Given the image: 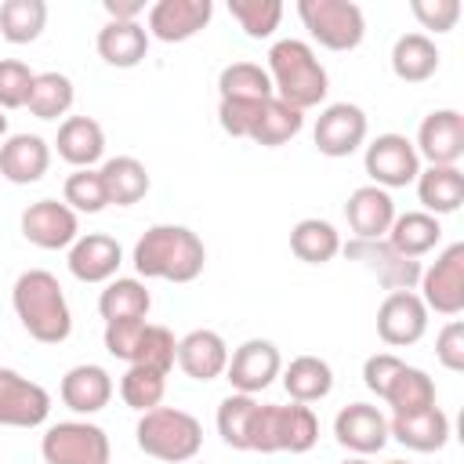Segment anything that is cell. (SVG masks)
Instances as JSON below:
<instances>
[{"mask_svg": "<svg viewBox=\"0 0 464 464\" xmlns=\"http://www.w3.org/2000/svg\"><path fill=\"white\" fill-rule=\"evenodd\" d=\"M0 138H7V112L0 109Z\"/></svg>", "mask_w": 464, "mask_h": 464, "instance_id": "816d5d0a", "label": "cell"}, {"mask_svg": "<svg viewBox=\"0 0 464 464\" xmlns=\"http://www.w3.org/2000/svg\"><path fill=\"white\" fill-rule=\"evenodd\" d=\"M413 149L420 160H428V167H457L464 156V112L457 109L428 112L417 127Z\"/></svg>", "mask_w": 464, "mask_h": 464, "instance_id": "4fadbf2b", "label": "cell"}, {"mask_svg": "<svg viewBox=\"0 0 464 464\" xmlns=\"http://www.w3.org/2000/svg\"><path fill=\"white\" fill-rule=\"evenodd\" d=\"M265 102H218V123L228 138H250Z\"/></svg>", "mask_w": 464, "mask_h": 464, "instance_id": "7dc6e473", "label": "cell"}, {"mask_svg": "<svg viewBox=\"0 0 464 464\" xmlns=\"http://www.w3.org/2000/svg\"><path fill=\"white\" fill-rule=\"evenodd\" d=\"M341 464H370L366 457H348V460H341Z\"/></svg>", "mask_w": 464, "mask_h": 464, "instance_id": "f5cc1de1", "label": "cell"}, {"mask_svg": "<svg viewBox=\"0 0 464 464\" xmlns=\"http://www.w3.org/2000/svg\"><path fill=\"white\" fill-rule=\"evenodd\" d=\"M51 417V395L44 384L0 366V424L4 428H40Z\"/></svg>", "mask_w": 464, "mask_h": 464, "instance_id": "8fae6325", "label": "cell"}, {"mask_svg": "<svg viewBox=\"0 0 464 464\" xmlns=\"http://www.w3.org/2000/svg\"><path fill=\"white\" fill-rule=\"evenodd\" d=\"M149 308H152V294L134 276L109 279L105 290H102V297H98V315L105 323H116V319H145Z\"/></svg>", "mask_w": 464, "mask_h": 464, "instance_id": "d6a6232c", "label": "cell"}, {"mask_svg": "<svg viewBox=\"0 0 464 464\" xmlns=\"http://www.w3.org/2000/svg\"><path fill=\"white\" fill-rule=\"evenodd\" d=\"M366 112L352 102H334L326 105L319 116H315V130H312V141L323 156L330 160H344L352 152H359L366 145Z\"/></svg>", "mask_w": 464, "mask_h": 464, "instance_id": "30bf717a", "label": "cell"}, {"mask_svg": "<svg viewBox=\"0 0 464 464\" xmlns=\"http://www.w3.org/2000/svg\"><path fill=\"white\" fill-rule=\"evenodd\" d=\"M76 102V91H72V80L65 72H36L33 76V91H29V102L25 109L36 116V120H58L72 109Z\"/></svg>", "mask_w": 464, "mask_h": 464, "instance_id": "8d00e7d4", "label": "cell"}, {"mask_svg": "<svg viewBox=\"0 0 464 464\" xmlns=\"http://www.w3.org/2000/svg\"><path fill=\"white\" fill-rule=\"evenodd\" d=\"M362 167H366V174H370V185H377V188L388 192V188H406V185L417 181V174H420V156H417V149H413V141H410L406 134L388 130V134H377V138L366 145Z\"/></svg>", "mask_w": 464, "mask_h": 464, "instance_id": "9c48e42d", "label": "cell"}, {"mask_svg": "<svg viewBox=\"0 0 464 464\" xmlns=\"http://www.w3.org/2000/svg\"><path fill=\"white\" fill-rule=\"evenodd\" d=\"M388 464H410V460H388Z\"/></svg>", "mask_w": 464, "mask_h": 464, "instance_id": "db71d44e", "label": "cell"}, {"mask_svg": "<svg viewBox=\"0 0 464 464\" xmlns=\"http://www.w3.org/2000/svg\"><path fill=\"white\" fill-rule=\"evenodd\" d=\"M406 362L395 355V352H373L366 362H362V384L377 395V399H384L388 395V384L395 381V373L402 370Z\"/></svg>", "mask_w": 464, "mask_h": 464, "instance_id": "c3c4849f", "label": "cell"}, {"mask_svg": "<svg viewBox=\"0 0 464 464\" xmlns=\"http://www.w3.org/2000/svg\"><path fill=\"white\" fill-rule=\"evenodd\" d=\"M413 185H417V199H420L424 214H431V218L453 214L464 203V174H460V167H420Z\"/></svg>", "mask_w": 464, "mask_h": 464, "instance_id": "4316f807", "label": "cell"}, {"mask_svg": "<svg viewBox=\"0 0 464 464\" xmlns=\"http://www.w3.org/2000/svg\"><path fill=\"white\" fill-rule=\"evenodd\" d=\"M218 94L221 102H268L272 94V80L265 72V65L257 62H232L218 72Z\"/></svg>", "mask_w": 464, "mask_h": 464, "instance_id": "836d02e7", "label": "cell"}, {"mask_svg": "<svg viewBox=\"0 0 464 464\" xmlns=\"http://www.w3.org/2000/svg\"><path fill=\"white\" fill-rule=\"evenodd\" d=\"M297 18L326 51H355L366 36V14L352 0H297Z\"/></svg>", "mask_w": 464, "mask_h": 464, "instance_id": "8992f818", "label": "cell"}, {"mask_svg": "<svg viewBox=\"0 0 464 464\" xmlns=\"http://www.w3.org/2000/svg\"><path fill=\"white\" fill-rule=\"evenodd\" d=\"M54 149L76 170L94 167L105 156V130L94 116H65L58 127V138H54Z\"/></svg>", "mask_w": 464, "mask_h": 464, "instance_id": "d4e9b609", "label": "cell"}, {"mask_svg": "<svg viewBox=\"0 0 464 464\" xmlns=\"http://www.w3.org/2000/svg\"><path fill=\"white\" fill-rule=\"evenodd\" d=\"M344 218L352 239H384L395 221V199L377 185H359L344 203Z\"/></svg>", "mask_w": 464, "mask_h": 464, "instance_id": "ffe728a7", "label": "cell"}, {"mask_svg": "<svg viewBox=\"0 0 464 464\" xmlns=\"http://www.w3.org/2000/svg\"><path fill=\"white\" fill-rule=\"evenodd\" d=\"M301 127H304V112L301 109H294V105H286L279 98H268L261 105V116H257L254 130H250V141L261 145V149H279L290 138H297Z\"/></svg>", "mask_w": 464, "mask_h": 464, "instance_id": "e575fe53", "label": "cell"}, {"mask_svg": "<svg viewBox=\"0 0 464 464\" xmlns=\"http://www.w3.org/2000/svg\"><path fill=\"white\" fill-rule=\"evenodd\" d=\"M178 362V341L167 326L160 323H149L145 326V337H141V352H138V366H156L163 373H170ZM134 366V362H130Z\"/></svg>", "mask_w": 464, "mask_h": 464, "instance_id": "f6af8a7d", "label": "cell"}, {"mask_svg": "<svg viewBox=\"0 0 464 464\" xmlns=\"http://www.w3.org/2000/svg\"><path fill=\"white\" fill-rule=\"evenodd\" d=\"M268 80H272V94L294 109H315L326 102L330 91V76L323 69V62L315 58V51L304 40H276L268 47Z\"/></svg>", "mask_w": 464, "mask_h": 464, "instance_id": "3957f363", "label": "cell"}, {"mask_svg": "<svg viewBox=\"0 0 464 464\" xmlns=\"http://www.w3.org/2000/svg\"><path fill=\"white\" fill-rule=\"evenodd\" d=\"M290 254L304 265H330L341 254V232L323 218H301L290 228Z\"/></svg>", "mask_w": 464, "mask_h": 464, "instance_id": "1f68e13d", "label": "cell"}, {"mask_svg": "<svg viewBox=\"0 0 464 464\" xmlns=\"http://www.w3.org/2000/svg\"><path fill=\"white\" fill-rule=\"evenodd\" d=\"M33 69L18 58H0V109H25L29 91H33Z\"/></svg>", "mask_w": 464, "mask_h": 464, "instance_id": "ee69618b", "label": "cell"}, {"mask_svg": "<svg viewBox=\"0 0 464 464\" xmlns=\"http://www.w3.org/2000/svg\"><path fill=\"white\" fill-rule=\"evenodd\" d=\"M283 370V355L272 341L265 337H250L243 341L232 355H228V366H225V377L232 384V392H243V395H257L265 392Z\"/></svg>", "mask_w": 464, "mask_h": 464, "instance_id": "7c38bea8", "label": "cell"}, {"mask_svg": "<svg viewBox=\"0 0 464 464\" xmlns=\"http://www.w3.org/2000/svg\"><path fill=\"white\" fill-rule=\"evenodd\" d=\"M44 464H109V435L91 420H58L40 439Z\"/></svg>", "mask_w": 464, "mask_h": 464, "instance_id": "52a82bcc", "label": "cell"}, {"mask_svg": "<svg viewBox=\"0 0 464 464\" xmlns=\"http://www.w3.org/2000/svg\"><path fill=\"white\" fill-rule=\"evenodd\" d=\"M11 304L22 330L40 344H62L72 334V312L58 276L47 268H29L11 286Z\"/></svg>", "mask_w": 464, "mask_h": 464, "instance_id": "7a4b0ae2", "label": "cell"}, {"mask_svg": "<svg viewBox=\"0 0 464 464\" xmlns=\"http://www.w3.org/2000/svg\"><path fill=\"white\" fill-rule=\"evenodd\" d=\"M439 47L428 33H402L392 44V72L402 83H424L439 72Z\"/></svg>", "mask_w": 464, "mask_h": 464, "instance_id": "f1b7e54d", "label": "cell"}, {"mask_svg": "<svg viewBox=\"0 0 464 464\" xmlns=\"http://www.w3.org/2000/svg\"><path fill=\"white\" fill-rule=\"evenodd\" d=\"M420 301L428 312L457 319L464 312V243H450L428 268H420Z\"/></svg>", "mask_w": 464, "mask_h": 464, "instance_id": "ba28073f", "label": "cell"}, {"mask_svg": "<svg viewBox=\"0 0 464 464\" xmlns=\"http://www.w3.org/2000/svg\"><path fill=\"white\" fill-rule=\"evenodd\" d=\"M58 395H62V402L72 413L91 417V413H98V410L109 406V399H112V377L98 362H80V366L65 370V377L58 384Z\"/></svg>", "mask_w": 464, "mask_h": 464, "instance_id": "603a6c76", "label": "cell"}, {"mask_svg": "<svg viewBox=\"0 0 464 464\" xmlns=\"http://www.w3.org/2000/svg\"><path fill=\"white\" fill-rule=\"evenodd\" d=\"M410 11L420 22V29L431 33H450L460 22V0H413Z\"/></svg>", "mask_w": 464, "mask_h": 464, "instance_id": "bcb514c9", "label": "cell"}, {"mask_svg": "<svg viewBox=\"0 0 464 464\" xmlns=\"http://www.w3.org/2000/svg\"><path fill=\"white\" fill-rule=\"evenodd\" d=\"M98 174H102V181H105L109 203H116V207H134V203H141L145 192H149V185H152L145 163L134 160V156H112V160H105V163L98 167Z\"/></svg>", "mask_w": 464, "mask_h": 464, "instance_id": "4dcf8cb0", "label": "cell"}, {"mask_svg": "<svg viewBox=\"0 0 464 464\" xmlns=\"http://www.w3.org/2000/svg\"><path fill=\"white\" fill-rule=\"evenodd\" d=\"M435 359L450 370V373H460L464 370V323L460 319H450L439 337H435Z\"/></svg>", "mask_w": 464, "mask_h": 464, "instance_id": "681fc988", "label": "cell"}, {"mask_svg": "<svg viewBox=\"0 0 464 464\" xmlns=\"http://www.w3.org/2000/svg\"><path fill=\"white\" fill-rule=\"evenodd\" d=\"M257 399L232 392L218 402V435L228 450H250V428H254V413H257Z\"/></svg>", "mask_w": 464, "mask_h": 464, "instance_id": "74e56055", "label": "cell"}, {"mask_svg": "<svg viewBox=\"0 0 464 464\" xmlns=\"http://www.w3.org/2000/svg\"><path fill=\"white\" fill-rule=\"evenodd\" d=\"M130 261L141 279L192 283L203 276L207 246L188 225H152L138 236Z\"/></svg>", "mask_w": 464, "mask_h": 464, "instance_id": "6da1fadb", "label": "cell"}, {"mask_svg": "<svg viewBox=\"0 0 464 464\" xmlns=\"http://www.w3.org/2000/svg\"><path fill=\"white\" fill-rule=\"evenodd\" d=\"M334 439L355 457L381 453L388 446V417L370 402H348L334 417Z\"/></svg>", "mask_w": 464, "mask_h": 464, "instance_id": "ac0fdd59", "label": "cell"}, {"mask_svg": "<svg viewBox=\"0 0 464 464\" xmlns=\"http://www.w3.org/2000/svg\"><path fill=\"white\" fill-rule=\"evenodd\" d=\"M145 319H116V323H105V352L112 359H123L127 366L138 362V352H141V337H145Z\"/></svg>", "mask_w": 464, "mask_h": 464, "instance_id": "7bdbcfd3", "label": "cell"}, {"mask_svg": "<svg viewBox=\"0 0 464 464\" xmlns=\"http://www.w3.org/2000/svg\"><path fill=\"white\" fill-rule=\"evenodd\" d=\"M62 203L76 214H102L109 207V196H105V181L94 167H83V170H72L62 185Z\"/></svg>", "mask_w": 464, "mask_h": 464, "instance_id": "60d3db41", "label": "cell"}, {"mask_svg": "<svg viewBox=\"0 0 464 464\" xmlns=\"http://www.w3.org/2000/svg\"><path fill=\"white\" fill-rule=\"evenodd\" d=\"M319 442V417L304 402H261L250 428L254 453H308Z\"/></svg>", "mask_w": 464, "mask_h": 464, "instance_id": "5b68a950", "label": "cell"}, {"mask_svg": "<svg viewBox=\"0 0 464 464\" xmlns=\"http://www.w3.org/2000/svg\"><path fill=\"white\" fill-rule=\"evenodd\" d=\"M22 236L40 250H69L80 236L76 210L58 199H36L22 210Z\"/></svg>", "mask_w": 464, "mask_h": 464, "instance_id": "2e32d148", "label": "cell"}, {"mask_svg": "<svg viewBox=\"0 0 464 464\" xmlns=\"http://www.w3.org/2000/svg\"><path fill=\"white\" fill-rule=\"evenodd\" d=\"M384 402L392 406V417L420 413V410L435 406V381H431L420 366H402V370L395 373V381L388 384Z\"/></svg>", "mask_w": 464, "mask_h": 464, "instance_id": "d590c367", "label": "cell"}, {"mask_svg": "<svg viewBox=\"0 0 464 464\" xmlns=\"http://www.w3.org/2000/svg\"><path fill=\"white\" fill-rule=\"evenodd\" d=\"M47 25L44 0H4L0 4V36L7 44H33Z\"/></svg>", "mask_w": 464, "mask_h": 464, "instance_id": "f35d334b", "label": "cell"}, {"mask_svg": "<svg viewBox=\"0 0 464 464\" xmlns=\"http://www.w3.org/2000/svg\"><path fill=\"white\" fill-rule=\"evenodd\" d=\"M428 334V308L413 290H392L377 308V337L388 348H410Z\"/></svg>", "mask_w": 464, "mask_h": 464, "instance_id": "9a60e30c", "label": "cell"}, {"mask_svg": "<svg viewBox=\"0 0 464 464\" xmlns=\"http://www.w3.org/2000/svg\"><path fill=\"white\" fill-rule=\"evenodd\" d=\"M163 392H167V373L156 370V366H127V373L120 377V399L138 410V413H149L163 402Z\"/></svg>", "mask_w": 464, "mask_h": 464, "instance_id": "ab89813d", "label": "cell"}, {"mask_svg": "<svg viewBox=\"0 0 464 464\" xmlns=\"http://www.w3.org/2000/svg\"><path fill=\"white\" fill-rule=\"evenodd\" d=\"M109 22H141L145 14V0H105L102 4Z\"/></svg>", "mask_w": 464, "mask_h": 464, "instance_id": "f907efd6", "label": "cell"}, {"mask_svg": "<svg viewBox=\"0 0 464 464\" xmlns=\"http://www.w3.org/2000/svg\"><path fill=\"white\" fill-rule=\"evenodd\" d=\"M388 439L402 442L413 453H439L450 442V417L439 406H428V410L406 413V417H392Z\"/></svg>", "mask_w": 464, "mask_h": 464, "instance_id": "cb8c5ba5", "label": "cell"}, {"mask_svg": "<svg viewBox=\"0 0 464 464\" xmlns=\"http://www.w3.org/2000/svg\"><path fill=\"white\" fill-rule=\"evenodd\" d=\"M210 14H214L210 0H156L145 11V25H149V36L163 44H185L207 29Z\"/></svg>", "mask_w": 464, "mask_h": 464, "instance_id": "e0dca14e", "label": "cell"}, {"mask_svg": "<svg viewBox=\"0 0 464 464\" xmlns=\"http://www.w3.org/2000/svg\"><path fill=\"white\" fill-rule=\"evenodd\" d=\"M188 464H192V460H188Z\"/></svg>", "mask_w": 464, "mask_h": 464, "instance_id": "11a10c76", "label": "cell"}, {"mask_svg": "<svg viewBox=\"0 0 464 464\" xmlns=\"http://www.w3.org/2000/svg\"><path fill=\"white\" fill-rule=\"evenodd\" d=\"M65 265L80 283H109L123 265V246L105 232H87V236H76Z\"/></svg>", "mask_w": 464, "mask_h": 464, "instance_id": "d6986e66", "label": "cell"}, {"mask_svg": "<svg viewBox=\"0 0 464 464\" xmlns=\"http://www.w3.org/2000/svg\"><path fill=\"white\" fill-rule=\"evenodd\" d=\"M228 344L218 330H188L178 341V366L192 381H218L228 366Z\"/></svg>", "mask_w": 464, "mask_h": 464, "instance_id": "7402d4cb", "label": "cell"}, {"mask_svg": "<svg viewBox=\"0 0 464 464\" xmlns=\"http://www.w3.org/2000/svg\"><path fill=\"white\" fill-rule=\"evenodd\" d=\"M228 14L239 22V29L250 40H268L283 22L279 0H228Z\"/></svg>", "mask_w": 464, "mask_h": 464, "instance_id": "b9f144b4", "label": "cell"}, {"mask_svg": "<svg viewBox=\"0 0 464 464\" xmlns=\"http://www.w3.org/2000/svg\"><path fill=\"white\" fill-rule=\"evenodd\" d=\"M51 167V145L40 134H7L0 145V178L11 185H36Z\"/></svg>", "mask_w": 464, "mask_h": 464, "instance_id": "44dd1931", "label": "cell"}, {"mask_svg": "<svg viewBox=\"0 0 464 464\" xmlns=\"http://www.w3.org/2000/svg\"><path fill=\"white\" fill-rule=\"evenodd\" d=\"M439 239H442V225H439V218H431V214H424V210L395 214L388 236H384V243H388L395 254L413 257V261L424 257V254H431V250L439 246Z\"/></svg>", "mask_w": 464, "mask_h": 464, "instance_id": "83f0119b", "label": "cell"}, {"mask_svg": "<svg viewBox=\"0 0 464 464\" xmlns=\"http://www.w3.org/2000/svg\"><path fill=\"white\" fill-rule=\"evenodd\" d=\"M98 54L112 69H134L149 54V29L141 22H105L94 40Z\"/></svg>", "mask_w": 464, "mask_h": 464, "instance_id": "484cf974", "label": "cell"}, {"mask_svg": "<svg viewBox=\"0 0 464 464\" xmlns=\"http://www.w3.org/2000/svg\"><path fill=\"white\" fill-rule=\"evenodd\" d=\"M138 450L163 460V464H188L203 450V424L178 406H156L141 413L134 428Z\"/></svg>", "mask_w": 464, "mask_h": 464, "instance_id": "277c9868", "label": "cell"}, {"mask_svg": "<svg viewBox=\"0 0 464 464\" xmlns=\"http://www.w3.org/2000/svg\"><path fill=\"white\" fill-rule=\"evenodd\" d=\"M279 373H283V388H286L290 402L312 406V402H319V399H326L334 392V370L319 355H297Z\"/></svg>", "mask_w": 464, "mask_h": 464, "instance_id": "f546056e", "label": "cell"}, {"mask_svg": "<svg viewBox=\"0 0 464 464\" xmlns=\"http://www.w3.org/2000/svg\"><path fill=\"white\" fill-rule=\"evenodd\" d=\"M341 250L352 261H359L362 268H370L388 294L392 290H413L420 279V261L395 254L384 239H348V243H341Z\"/></svg>", "mask_w": 464, "mask_h": 464, "instance_id": "5bb4252c", "label": "cell"}]
</instances>
